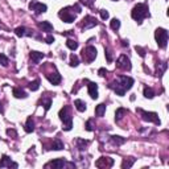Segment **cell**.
I'll use <instances>...</instances> for the list:
<instances>
[{"label":"cell","instance_id":"obj_16","mask_svg":"<svg viewBox=\"0 0 169 169\" xmlns=\"http://www.w3.org/2000/svg\"><path fill=\"white\" fill-rule=\"evenodd\" d=\"M46 78H48V81L52 83V85H58V83L61 82V75L58 74L57 72L48 74V75H46Z\"/></svg>","mask_w":169,"mask_h":169},{"label":"cell","instance_id":"obj_19","mask_svg":"<svg viewBox=\"0 0 169 169\" xmlns=\"http://www.w3.org/2000/svg\"><path fill=\"white\" fill-rule=\"evenodd\" d=\"M74 106H75V108H77L79 112L86 111V103H85L83 100H81V99L75 100V102H74Z\"/></svg>","mask_w":169,"mask_h":169},{"label":"cell","instance_id":"obj_30","mask_svg":"<svg viewBox=\"0 0 169 169\" xmlns=\"http://www.w3.org/2000/svg\"><path fill=\"white\" fill-rule=\"evenodd\" d=\"M52 148L54 149V151H61V149H63V143L60 140H54L52 144Z\"/></svg>","mask_w":169,"mask_h":169},{"label":"cell","instance_id":"obj_33","mask_svg":"<svg viewBox=\"0 0 169 169\" xmlns=\"http://www.w3.org/2000/svg\"><path fill=\"white\" fill-rule=\"evenodd\" d=\"M78 63H79V60H78L77 56H75V54H72V56H70V66L75 67V66H78Z\"/></svg>","mask_w":169,"mask_h":169},{"label":"cell","instance_id":"obj_4","mask_svg":"<svg viewBox=\"0 0 169 169\" xmlns=\"http://www.w3.org/2000/svg\"><path fill=\"white\" fill-rule=\"evenodd\" d=\"M63 166H69V168H73L74 164H67L63 159H57V160H53L50 163H48L45 165V168H53V169H61Z\"/></svg>","mask_w":169,"mask_h":169},{"label":"cell","instance_id":"obj_1","mask_svg":"<svg viewBox=\"0 0 169 169\" xmlns=\"http://www.w3.org/2000/svg\"><path fill=\"white\" fill-rule=\"evenodd\" d=\"M131 16L134 20H136L139 24H141L143 19L145 17H149V9H148V6L147 4H138V6H135L134 9L131 12Z\"/></svg>","mask_w":169,"mask_h":169},{"label":"cell","instance_id":"obj_29","mask_svg":"<svg viewBox=\"0 0 169 169\" xmlns=\"http://www.w3.org/2000/svg\"><path fill=\"white\" fill-rule=\"evenodd\" d=\"M110 26H111L112 31H118V29L120 28V21L118 20V19H112L111 23H110Z\"/></svg>","mask_w":169,"mask_h":169},{"label":"cell","instance_id":"obj_7","mask_svg":"<svg viewBox=\"0 0 169 169\" xmlns=\"http://www.w3.org/2000/svg\"><path fill=\"white\" fill-rule=\"evenodd\" d=\"M29 9H31V11H33L36 15H40V13H44V12H46L48 7H46L45 4H42V3H38V1H36V0H32L31 3H29Z\"/></svg>","mask_w":169,"mask_h":169},{"label":"cell","instance_id":"obj_38","mask_svg":"<svg viewBox=\"0 0 169 169\" xmlns=\"http://www.w3.org/2000/svg\"><path fill=\"white\" fill-rule=\"evenodd\" d=\"M108 12L106 11V9H102V11H100V17L103 19V20H107V19H108Z\"/></svg>","mask_w":169,"mask_h":169},{"label":"cell","instance_id":"obj_18","mask_svg":"<svg viewBox=\"0 0 169 169\" xmlns=\"http://www.w3.org/2000/svg\"><path fill=\"white\" fill-rule=\"evenodd\" d=\"M38 26H40V29H42V32H48V33H50V32L53 31V25L49 21H42V23L38 24Z\"/></svg>","mask_w":169,"mask_h":169},{"label":"cell","instance_id":"obj_5","mask_svg":"<svg viewBox=\"0 0 169 169\" xmlns=\"http://www.w3.org/2000/svg\"><path fill=\"white\" fill-rule=\"evenodd\" d=\"M138 111L141 114V118H143L144 120L152 122V123H155V124H160V119H159V115L156 112H147V111H143V110H138Z\"/></svg>","mask_w":169,"mask_h":169},{"label":"cell","instance_id":"obj_32","mask_svg":"<svg viewBox=\"0 0 169 169\" xmlns=\"http://www.w3.org/2000/svg\"><path fill=\"white\" fill-rule=\"evenodd\" d=\"M66 46L69 49H72V50H75V49L78 48V42L74 40H67V42H66Z\"/></svg>","mask_w":169,"mask_h":169},{"label":"cell","instance_id":"obj_39","mask_svg":"<svg viewBox=\"0 0 169 169\" xmlns=\"http://www.w3.org/2000/svg\"><path fill=\"white\" fill-rule=\"evenodd\" d=\"M7 135H8V136H12V138H16V136H17L16 131H15V129H11V128L7 129Z\"/></svg>","mask_w":169,"mask_h":169},{"label":"cell","instance_id":"obj_47","mask_svg":"<svg viewBox=\"0 0 169 169\" xmlns=\"http://www.w3.org/2000/svg\"><path fill=\"white\" fill-rule=\"evenodd\" d=\"M0 112H3V106H1V102H0Z\"/></svg>","mask_w":169,"mask_h":169},{"label":"cell","instance_id":"obj_10","mask_svg":"<svg viewBox=\"0 0 169 169\" xmlns=\"http://www.w3.org/2000/svg\"><path fill=\"white\" fill-rule=\"evenodd\" d=\"M119 83H120L122 86H123V89L127 91V90H129L132 87L134 79H132L131 77H127V75H120V77H119Z\"/></svg>","mask_w":169,"mask_h":169},{"label":"cell","instance_id":"obj_48","mask_svg":"<svg viewBox=\"0 0 169 169\" xmlns=\"http://www.w3.org/2000/svg\"><path fill=\"white\" fill-rule=\"evenodd\" d=\"M115 1H116V0H115Z\"/></svg>","mask_w":169,"mask_h":169},{"label":"cell","instance_id":"obj_45","mask_svg":"<svg viewBox=\"0 0 169 169\" xmlns=\"http://www.w3.org/2000/svg\"><path fill=\"white\" fill-rule=\"evenodd\" d=\"M98 73H99V75H100V77H104V75L107 74V70L102 67V69H99V72H98Z\"/></svg>","mask_w":169,"mask_h":169},{"label":"cell","instance_id":"obj_21","mask_svg":"<svg viewBox=\"0 0 169 169\" xmlns=\"http://www.w3.org/2000/svg\"><path fill=\"white\" fill-rule=\"evenodd\" d=\"M104 112H106V104L100 103L97 106V108H95V115L97 116H103Z\"/></svg>","mask_w":169,"mask_h":169},{"label":"cell","instance_id":"obj_36","mask_svg":"<svg viewBox=\"0 0 169 169\" xmlns=\"http://www.w3.org/2000/svg\"><path fill=\"white\" fill-rule=\"evenodd\" d=\"M67 114H69V107H63V108L60 111V119H61V120H62V119H63V118H65Z\"/></svg>","mask_w":169,"mask_h":169},{"label":"cell","instance_id":"obj_3","mask_svg":"<svg viewBox=\"0 0 169 169\" xmlns=\"http://www.w3.org/2000/svg\"><path fill=\"white\" fill-rule=\"evenodd\" d=\"M58 17L62 21H65V23H74L75 13H73V12L70 11V7H66V8H62L58 12Z\"/></svg>","mask_w":169,"mask_h":169},{"label":"cell","instance_id":"obj_25","mask_svg":"<svg viewBox=\"0 0 169 169\" xmlns=\"http://www.w3.org/2000/svg\"><path fill=\"white\" fill-rule=\"evenodd\" d=\"M26 32H28L26 28H24V26H19V28H16L15 33H16V36H19V37H24V36H28Z\"/></svg>","mask_w":169,"mask_h":169},{"label":"cell","instance_id":"obj_35","mask_svg":"<svg viewBox=\"0 0 169 169\" xmlns=\"http://www.w3.org/2000/svg\"><path fill=\"white\" fill-rule=\"evenodd\" d=\"M79 3L85 7H92L94 6V0H79Z\"/></svg>","mask_w":169,"mask_h":169},{"label":"cell","instance_id":"obj_6","mask_svg":"<svg viewBox=\"0 0 169 169\" xmlns=\"http://www.w3.org/2000/svg\"><path fill=\"white\" fill-rule=\"evenodd\" d=\"M116 66H118V69H122V70H131V67H132L129 58L127 57V56H124V54H122L120 57L118 58Z\"/></svg>","mask_w":169,"mask_h":169},{"label":"cell","instance_id":"obj_28","mask_svg":"<svg viewBox=\"0 0 169 169\" xmlns=\"http://www.w3.org/2000/svg\"><path fill=\"white\" fill-rule=\"evenodd\" d=\"M29 89H31L32 91H37V90L40 89V79H36V81L29 83Z\"/></svg>","mask_w":169,"mask_h":169},{"label":"cell","instance_id":"obj_2","mask_svg":"<svg viewBox=\"0 0 169 169\" xmlns=\"http://www.w3.org/2000/svg\"><path fill=\"white\" fill-rule=\"evenodd\" d=\"M155 38L157 45L160 46L161 49L166 48V42H168V32L164 28H157L155 32Z\"/></svg>","mask_w":169,"mask_h":169},{"label":"cell","instance_id":"obj_14","mask_svg":"<svg viewBox=\"0 0 169 169\" xmlns=\"http://www.w3.org/2000/svg\"><path fill=\"white\" fill-rule=\"evenodd\" d=\"M87 89H89V95L92 99H97L98 98V85L95 82H90L87 85Z\"/></svg>","mask_w":169,"mask_h":169},{"label":"cell","instance_id":"obj_17","mask_svg":"<svg viewBox=\"0 0 169 169\" xmlns=\"http://www.w3.org/2000/svg\"><path fill=\"white\" fill-rule=\"evenodd\" d=\"M44 57H45V54H44V53H40V52H31V58H32V61H33L35 63H38Z\"/></svg>","mask_w":169,"mask_h":169},{"label":"cell","instance_id":"obj_15","mask_svg":"<svg viewBox=\"0 0 169 169\" xmlns=\"http://www.w3.org/2000/svg\"><path fill=\"white\" fill-rule=\"evenodd\" d=\"M62 123H63L62 128L65 129V131H70V129H72V127H73V118H72V115H70V114L66 115V116L62 119Z\"/></svg>","mask_w":169,"mask_h":169},{"label":"cell","instance_id":"obj_11","mask_svg":"<svg viewBox=\"0 0 169 169\" xmlns=\"http://www.w3.org/2000/svg\"><path fill=\"white\" fill-rule=\"evenodd\" d=\"M82 21H83V23H82V28L83 29H90V28H92V26H95L98 24L97 19L91 17V16H86Z\"/></svg>","mask_w":169,"mask_h":169},{"label":"cell","instance_id":"obj_12","mask_svg":"<svg viewBox=\"0 0 169 169\" xmlns=\"http://www.w3.org/2000/svg\"><path fill=\"white\" fill-rule=\"evenodd\" d=\"M110 87H111V89L114 90V91L116 92L118 95H120V97H123V95L126 94V90H124V89H123V86H122L120 83H119V81L111 82V83H110Z\"/></svg>","mask_w":169,"mask_h":169},{"label":"cell","instance_id":"obj_40","mask_svg":"<svg viewBox=\"0 0 169 169\" xmlns=\"http://www.w3.org/2000/svg\"><path fill=\"white\" fill-rule=\"evenodd\" d=\"M50 106H52V100H50V99L45 100V104H44V108H45V111H48V110L50 108Z\"/></svg>","mask_w":169,"mask_h":169},{"label":"cell","instance_id":"obj_9","mask_svg":"<svg viewBox=\"0 0 169 169\" xmlns=\"http://www.w3.org/2000/svg\"><path fill=\"white\" fill-rule=\"evenodd\" d=\"M112 165H114V160L110 157H104V156L95 161V166L97 168H111Z\"/></svg>","mask_w":169,"mask_h":169},{"label":"cell","instance_id":"obj_43","mask_svg":"<svg viewBox=\"0 0 169 169\" xmlns=\"http://www.w3.org/2000/svg\"><path fill=\"white\" fill-rule=\"evenodd\" d=\"M86 129L87 131H92V129H94V127H92V122L91 120H89L86 123Z\"/></svg>","mask_w":169,"mask_h":169},{"label":"cell","instance_id":"obj_13","mask_svg":"<svg viewBox=\"0 0 169 169\" xmlns=\"http://www.w3.org/2000/svg\"><path fill=\"white\" fill-rule=\"evenodd\" d=\"M6 166H8V168H17V164L16 163H12V160L8 157V156L4 155L3 157H1V160H0V168H6Z\"/></svg>","mask_w":169,"mask_h":169},{"label":"cell","instance_id":"obj_37","mask_svg":"<svg viewBox=\"0 0 169 169\" xmlns=\"http://www.w3.org/2000/svg\"><path fill=\"white\" fill-rule=\"evenodd\" d=\"M0 63L3 66H7L8 65V58L6 57V56L3 54V53H0Z\"/></svg>","mask_w":169,"mask_h":169},{"label":"cell","instance_id":"obj_23","mask_svg":"<svg viewBox=\"0 0 169 169\" xmlns=\"http://www.w3.org/2000/svg\"><path fill=\"white\" fill-rule=\"evenodd\" d=\"M13 95L16 98H19V99H21V98H26V92L24 91V90L19 89V87H15L13 89Z\"/></svg>","mask_w":169,"mask_h":169},{"label":"cell","instance_id":"obj_41","mask_svg":"<svg viewBox=\"0 0 169 169\" xmlns=\"http://www.w3.org/2000/svg\"><path fill=\"white\" fill-rule=\"evenodd\" d=\"M135 49H136V52H138L139 54L141 56V57H144V56H145V52H144V49H143V48H140V46H136Z\"/></svg>","mask_w":169,"mask_h":169},{"label":"cell","instance_id":"obj_44","mask_svg":"<svg viewBox=\"0 0 169 169\" xmlns=\"http://www.w3.org/2000/svg\"><path fill=\"white\" fill-rule=\"evenodd\" d=\"M45 41H46L48 44H53V42H54V37H53V36H48Z\"/></svg>","mask_w":169,"mask_h":169},{"label":"cell","instance_id":"obj_31","mask_svg":"<svg viewBox=\"0 0 169 169\" xmlns=\"http://www.w3.org/2000/svg\"><path fill=\"white\" fill-rule=\"evenodd\" d=\"M134 163H135V159H129V160H124L123 161V164H122V168L123 169H128V168H131L132 165H134Z\"/></svg>","mask_w":169,"mask_h":169},{"label":"cell","instance_id":"obj_22","mask_svg":"<svg viewBox=\"0 0 169 169\" xmlns=\"http://www.w3.org/2000/svg\"><path fill=\"white\" fill-rule=\"evenodd\" d=\"M111 143L115 145H122V144L126 143V139L122 138V136H111Z\"/></svg>","mask_w":169,"mask_h":169},{"label":"cell","instance_id":"obj_46","mask_svg":"<svg viewBox=\"0 0 169 169\" xmlns=\"http://www.w3.org/2000/svg\"><path fill=\"white\" fill-rule=\"evenodd\" d=\"M122 42H123V44H122L123 46H128V41H122Z\"/></svg>","mask_w":169,"mask_h":169},{"label":"cell","instance_id":"obj_20","mask_svg":"<svg viewBox=\"0 0 169 169\" xmlns=\"http://www.w3.org/2000/svg\"><path fill=\"white\" fill-rule=\"evenodd\" d=\"M25 131L28 132H33L35 131V122H33V119L32 118H28V120H26L25 123Z\"/></svg>","mask_w":169,"mask_h":169},{"label":"cell","instance_id":"obj_42","mask_svg":"<svg viewBox=\"0 0 169 169\" xmlns=\"http://www.w3.org/2000/svg\"><path fill=\"white\" fill-rule=\"evenodd\" d=\"M106 58L108 62H112V56H111V52H110V49H106Z\"/></svg>","mask_w":169,"mask_h":169},{"label":"cell","instance_id":"obj_34","mask_svg":"<svg viewBox=\"0 0 169 169\" xmlns=\"http://www.w3.org/2000/svg\"><path fill=\"white\" fill-rule=\"evenodd\" d=\"M77 144H78V148H79V149H85V147H87L89 141L82 140V139H78V140H77Z\"/></svg>","mask_w":169,"mask_h":169},{"label":"cell","instance_id":"obj_26","mask_svg":"<svg viewBox=\"0 0 169 169\" xmlns=\"http://www.w3.org/2000/svg\"><path fill=\"white\" fill-rule=\"evenodd\" d=\"M166 67H168V65H166V62H161V63H157V75L159 77H161L163 75V73L166 70Z\"/></svg>","mask_w":169,"mask_h":169},{"label":"cell","instance_id":"obj_8","mask_svg":"<svg viewBox=\"0 0 169 169\" xmlns=\"http://www.w3.org/2000/svg\"><path fill=\"white\" fill-rule=\"evenodd\" d=\"M82 56L83 58H86L87 62H91V61H94L97 58V49L94 46H87L86 49H83Z\"/></svg>","mask_w":169,"mask_h":169},{"label":"cell","instance_id":"obj_24","mask_svg":"<svg viewBox=\"0 0 169 169\" xmlns=\"http://www.w3.org/2000/svg\"><path fill=\"white\" fill-rule=\"evenodd\" d=\"M127 112H128V111H127L126 108H123V107H122V108H118L116 112H115V119H116V120H120V119L127 114Z\"/></svg>","mask_w":169,"mask_h":169},{"label":"cell","instance_id":"obj_27","mask_svg":"<svg viewBox=\"0 0 169 169\" xmlns=\"http://www.w3.org/2000/svg\"><path fill=\"white\" fill-rule=\"evenodd\" d=\"M144 97L148 98V99H152V98L155 97V91L151 87H144Z\"/></svg>","mask_w":169,"mask_h":169}]
</instances>
